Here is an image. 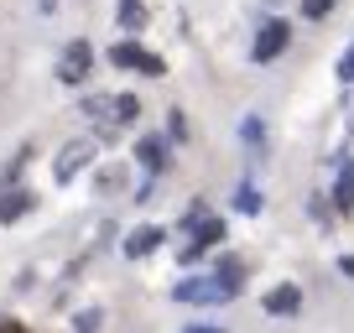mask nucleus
<instances>
[{
    "instance_id": "nucleus-1",
    "label": "nucleus",
    "mask_w": 354,
    "mask_h": 333,
    "mask_svg": "<svg viewBox=\"0 0 354 333\" xmlns=\"http://www.w3.org/2000/svg\"><path fill=\"white\" fill-rule=\"evenodd\" d=\"M240 260H224L219 271H209V276H193V281H177L172 297L188 302V307H219V302H234L240 297Z\"/></svg>"
},
{
    "instance_id": "nucleus-2",
    "label": "nucleus",
    "mask_w": 354,
    "mask_h": 333,
    "mask_svg": "<svg viewBox=\"0 0 354 333\" xmlns=\"http://www.w3.org/2000/svg\"><path fill=\"white\" fill-rule=\"evenodd\" d=\"M110 63L120 68V73H141V78H162V73H167V63H162L156 53H146L136 37H125V42L110 47Z\"/></svg>"
},
{
    "instance_id": "nucleus-3",
    "label": "nucleus",
    "mask_w": 354,
    "mask_h": 333,
    "mask_svg": "<svg viewBox=\"0 0 354 333\" xmlns=\"http://www.w3.org/2000/svg\"><path fill=\"white\" fill-rule=\"evenodd\" d=\"M287 47H292V26L281 16H271V21H261V32L250 42V63H277Z\"/></svg>"
},
{
    "instance_id": "nucleus-4",
    "label": "nucleus",
    "mask_w": 354,
    "mask_h": 333,
    "mask_svg": "<svg viewBox=\"0 0 354 333\" xmlns=\"http://www.w3.org/2000/svg\"><path fill=\"white\" fill-rule=\"evenodd\" d=\"M94 73V47L78 37V42H68L63 47V57H57V84H68V89H78L84 78Z\"/></svg>"
},
{
    "instance_id": "nucleus-5",
    "label": "nucleus",
    "mask_w": 354,
    "mask_h": 333,
    "mask_svg": "<svg viewBox=\"0 0 354 333\" xmlns=\"http://www.w3.org/2000/svg\"><path fill=\"white\" fill-rule=\"evenodd\" d=\"M224 219H214V213H203L198 224H193V245H183V266H193V260L203 256V250H214V245H224Z\"/></svg>"
},
{
    "instance_id": "nucleus-6",
    "label": "nucleus",
    "mask_w": 354,
    "mask_h": 333,
    "mask_svg": "<svg viewBox=\"0 0 354 333\" xmlns=\"http://www.w3.org/2000/svg\"><path fill=\"white\" fill-rule=\"evenodd\" d=\"M94 162V141H68L63 151H57V166H53V178L57 182H73L84 166Z\"/></svg>"
},
{
    "instance_id": "nucleus-7",
    "label": "nucleus",
    "mask_w": 354,
    "mask_h": 333,
    "mask_svg": "<svg viewBox=\"0 0 354 333\" xmlns=\"http://www.w3.org/2000/svg\"><path fill=\"white\" fill-rule=\"evenodd\" d=\"M136 162H141L146 178L167 172V162H172V156H167V135H141V141H136Z\"/></svg>"
},
{
    "instance_id": "nucleus-8",
    "label": "nucleus",
    "mask_w": 354,
    "mask_h": 333,
    "mask_svg": "<svg viewBox=\"0 0 354 333\" xmlns=\"http://www.w3.org/2000/svg\"><path fill=\"white\" fill-rule=\"evenodd\" d=\"M162 240H167L162 224H141V229L125 234V256H131V260H146L151 250H162Z\"/></svg>"
},
{
    "instance_id": "nucleus-9",
    "label": "nucleus",
    "mask_w": 354,
    "mask_h": 333,
    "mask_svg": "<svg viewBox=\"0 0 354 333\" xmlns=\"http://www.w3.org/2000/svg\"><path fill=\"white\" fill-rule=\"evenodd\" d=\"M32 209H37V193H32V188H11V193H0V224L26 219Z\"/></svg>"
},
{
    "instance_id": "nucleus-10",
    "label": "nucleus",
    "mask_w": 354,
    "mask_h": 333,
    "mask_svg": "<svg viewBox=\"0 0 354 333\" xmlns=\"http://www.w3.org/2000/svg\"><path fill=\"white\" fill-rule=\"evenodd\" d=\"M271 318H297L302 312V292L297 287H277V292H266V302H261Z\"/></svg>"
},
{
    "instance_id": "nucleus-11",
    "label": "nucleus",
    "mask_w": 354,
    "mask_h": 333,
    "mask_svg": "<svg viewBox=\"0 0 354 333\" xmlns=\"http://www.w3.org/2000/svg\"><path fill=\"white\" fill-rule=\"evenodd\" d=\"M136 115H141V99H136V94H115L110 99V120L115 125H131Z\"/></svg>"
},
{
    "instance_id": "nucleus-12",
    "label": "nucleus",
    "mask_w": 354,
    "mask_h": 333,
    "mask_svg": "<svg viewBox=\"0 0 354 333\" xmlns=\"http://www.w3.org/2000/svg\"><path fill=\"white\" fill-rule=\"evenodd\" d=\"M333 203H339V209H354V162H344L339 188H333Z\"/></svg>"
},
{
    "instance_id": "nucleus-13",
    "label": "nucleus",
    "mask_w": 354,
    "mask_h": 333,
    "mask_svg": "<svg viewBox=\"0 0 354 333\" xmlns=\"http://www.w3.org/2000/svg\"><path fill=\"white\" fill-rule=\"evenodd\" d=\"M141 21H146L141 0H120V32H141Z\"/></svg>"
},
{
    "instance_id": "nucleus-14",
    "label": "nucleus",
    "mask_w": 354,
    "mask_h": 333,
    "mask_svg": "<svg viewBox=\"0 0 354 333\" xmlns=\"http://www.w3.org/2000/svg\"><path fill=\"white\" fill-rule=\"evenodd\" d=\"M234 209L240 213H261V188H255V182H240V188H234Z\"/></svg>"
},
{
    "instance_id": "nucleus-15",
    "label": "nucleus",
    "mask_w": 354,
    "mask_h": 333,
    "mask_svg": "<svg viewBox=\"0 0 354 333\" xmlns=\"http://www.w3.org/2000/svg\"><path fill=\"white\" fill-rule=\"evenodd\" d=\"M104 328V312L100 307H88V312H78L73 318V333H100Z\"/></svg>"
},
{
    "instance_id": "nucleus-16",
    "label": "nucleus",
    "mask_w": 354,
    "mask_h": 333,
    "mask_svg": "<svg viewBox=\"0 0 354 333\" xmlns=\"http://www.w3.org/2000/svg\"><path fill=\"white\" fill-rule=\"evenodd\" d=\"M333 6H339V0H302V21H323Z\"/></svg>"
},
{
    "instance_id": "nucleus-17",
    "label": "nucleus",
    "mask_w": 354,
    "mask_h": 333,
    "mask_svg": "<svg viewBox=\"0 0 354 333\" xmlns=\"http://www.w3.org/2000/svg\"><path fill=\"white\" fill-rule=\"evenodd\" d=\"M110 99H115V94H94V99H84V115L104 120V115H110Z\"/></svg>"
},
{
    "instance_id": "nucleus-18",
    "label": "nucleus",
    "mask_w": 354,
    "mask_h": 333,
    "mask_svg": "<svg viewBox=\"0 0 354 333\" xmlns=\"http://www.w3.org/2000/svg\"><path fill=\"white\" fill-rule=\"evenodd\" d=\"M339 84H354V42L344 47V57H339Z\"/></svg>"
},
{
    "instance_id": "nucleus-19",
    "label": "nucleus",
    "mask_w": 354,
    "mask_h": 333,
    "mask_svg": "<svg viewBox=\"0 0 354 333\" xmlns=\"http://www.w3.org/2000/svg\"><path fill=\"white\" fill-rule=\"evenodd\" d=\"M167 131H172V141H183V135H188V120H183V110H172V120H167Z\"/></svg>"
},
{
    "instance_id": "nucleus-20",
    "label": "nucleus",
    "mask_w": 354,
    "mask_h": 333,
    "mask_svg": "<svg viewBox=\"0 0 354 333\" xmlns=\"http://www.w3.org/2000/svg\"><path fill=\"white\" fill-rule=\"evenodd\" d=\"M240 135H245V141H250V146H255V141H261V120H255V115H250V120H245V125H240Z\"/></svg>"
},
{
    "instance_id": "nucleus-21",
    "label": "nucleus",
    "mask_w": 354,
    "mask_h": 333,
    "mask_svg": "<svg viewBox=\"0 0 354 333\" xmlns=\"http://www.w3.org/2000/svg\"><path fill=\"white\" fill-rule=\"evenodd\" d=\"M339 271H344V276H354V256H344V260H339Z\"/></svg>"
},
{
    "instance_id": "nucleus-22",
    "label": "nucleus",
    "mask_w": 354,
    "mask_h": 333,
    "mask_svg": "<svg viewBox=\"0 0 354 333\" xmlns=\"http://www.w3.org/2000/svg\"><path fill=\"white\" fill-rule=\"evenodd\" d=\"M188 333H224V328H188Z\"/></svg>"
},
{
    "instance_id": "nucleus-23",
    "label": "nucleus",
    "mask_w": 354,
    "mask_h": 333,
    "mask_svg": "<svg viewBox=\"0 0 354 333\" xmlns=\"http://www.w3.org/2000/svg\"><path fill=\"white\" fill-rule=\"evenodd\" d=\"M42 11H57V0H42Z\"/></svg>"
},
{
    "instance_id": "nucleus-24",
    "label": "nucleus",
    "mask_w": 354,
    "mask_h": 333,
    "mask_svg": "<svg viewBox=\"0 0 354 333\" xmlns=\"http://www.w3.org/2000/svg\"><path fill=\"white\" fill-rule=\"evenodd\" d=\"M11 333H16V328H11Z\"/></svg>"
}]
</instances>
